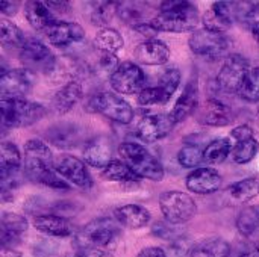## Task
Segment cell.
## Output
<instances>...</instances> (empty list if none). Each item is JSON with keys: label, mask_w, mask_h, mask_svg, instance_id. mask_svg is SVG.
<instances>
[{"label": "cell", "mask_w": 259, "mask_h": 257, "mask_svg": "<svg viewBox=\"0 0 259 257\" xmlns=\"http://www.w3.org/2000/svg\"><path fill=\"white\" fill-rule=\"evenodd\" d=\"M33 73L26 68L9 70L0 76L2 100L23 98L33 86Z\"/></svg>", "instance_id": "obj_14"}, {"label": "cell", "mask_w": 259, "mask_h": 257, "mask_svg": "<svg viewBox=\"0 0 259 257\" xmlns=\"http://www.w3.org/2000/svg\"><path fill=\"white\" fill-rule=\"evenodd\" d=\"M27 230V221L18 214L5 212L0 221V244L2 248H14L20 244L23 233Z\"/></svg>", "instance_id": "obj_18"}, {"label": "cell", "mask_w": 259, "mask_h": 257, "mask_svg": "<svg viewBox=\"0 0 259 257\" xmlns=\"http://www.w3.org/2000/svg\"><path fill=\"white\" fill-rule=\"evenodd\" d=\"M2 126L6 129H21L38 123L46 115V108L41 103L24 98L2 100Z\"/></svg>", "instance_id": "obj_4"}, {"label": "cell", "mask_w": 259, "mask_h": 257, "mask_svg": "<svg viewBox=\"0 0 259 257\" xmlns=\"http://www.w3.org/2000/svg\"><path fill=\"white\" fill-rule=\"evenodd\" d=\"M138 105L140 106H153V105H165V97L164 92L161 91L159 86H149L144 88L138 94Z\"/></svg>", "instance_id": "obj_42"}, {"label": "cell", "mask_w": 259, "mask_h": 257, "mask_svg": "<svg viewBox=\"0 0 259 257\" xmlns=\"http://www.w3.org/2000/svg\"><path fill=\"white\" fill-rule=\"evenodd\" d=\"M55 170L52 150L41 139H29L24 145V176L41 183V180Z\"/></svg>", "instance_id": "obj_6"}, {"label": "cell", "mask_w": 259, "mask_h": 257, "mask_svg": "<svg viewBox=\"0 0 259 257\" xmlns=\"http://www.w3.org/2000/svg\"><path fill=\"white\" fill-rule=\"evenodd\" d=\"M117 15L120 17V20L123 23L131 24L132 27L146 24V23H152V20L156 17L152 14V8H149L147 3H141V2L120 3Z\"/></svg>", "instance_id": "obj_26"}, {"label": "cell", "mask_w": 259, "mask_h": 257, "mask_svg": "<svg viewBox=\"0 0 259 257\" xmlns=\"http://www.w3.org/2000/svg\"><path fill=\"white\" fill-rule=\"evenodd\" d=\"M223 179L219 174V171H215L214 168L205 167V168H196L194 171H191L187 177V188L199 195H209L217 192L222 188Z\"/></svg>", "instance_id": "obj_17"}, {"label": "cell", "mask_w": 259, "mask_h": 257, "mask_svg": "<svg viewBox=\"0 0 259 257\" xmlns=\"http://www.w3.org/2000/svg\"><path fill=\"white\" fill-rule=\"evenodd\" d=\"M234 121L232 109L217 98L208 100L202 111V123L212 127H223Z\"/></svg>", "instance_id": "obj_27"}, {"label": "cell", "mask_w": 259, "mask_h": 257, "mask_svg": "<svg viewBox=\"0 0 259 257\" xmlns=\"http://www.w3.org/2000/svg\"><path fill=\"white\" fill-rule=\"evenodd\" d=\"M178 161L184 168H196L203 162V148L194 144H187L179 150Z\"/></svg>", "instance_id": "obj_39"}, {"label": "cell", "mask_w": 259, "mask_h": 257, "mask_svg": "<svg viewBox=\"0 0 259 257\" xmlns=\"http://www.w3.org/2000/svg\"><path fill=\"white\" fill-rule=\"evenodd\" d=\"M82 95H83V88H82L80 82L70 80L53 95L52 108L58 115L67 114L68 111H71L79 103Z\"/></svg>", "instance_id": "obj_23"}, {"label": "cell", "mask_w": 259, "mask_h": 257, "mask_svg": "<svg viewBox=\"0 0 259 257\" xmlns=\"http://www.w3.org/2000/svg\"><path fill=\"white\" fill-rule=\"evenodd\" d=\"M58 253V245L53 241H41L33 247L35 257H55Z\"/></svg>", "instance_id": "obj_45"}, {"label": "cell", "mask_w": 259, "mask_h": 257, "mask_svg": "<svg viewBox=\"0 0 259 257\" xmlns=\"http://www.w3.org/2000/svg\"><path fill=\"white\" fill-rule=\"evenodd\" d=\"M0 39H2V47L5 50H21V47L26 42V38L21 32L20 27H17L12 21L2 18L0 21Z\"/></svg>", "instance_id": "obj_32"}, {"label": "cell", "mask_w": 259, "mask_h": 257, "mask_svg": "<svg viewBox=\"0 0 259 257\" xmlns=\"http://www.w3.org/2000/svg\"><path fill=\"white\" fill-rule=\"evenodd\" d=\"M159 209L164 220L182 226L193 220L197 214V204L191 195L181 191H165L159 195Z\"/></svg>", "instance_id": "obj_7"}, {"label": "cell", "mask_w": 259, "mask_h": 257, "mask_svg": "<svg viewBox=\"0 0 259 257\" xmlns=\"http://www.w3.org/2000/svg\"><path fill=\"white\" fill-rule=\"evenodd\" d=\"M0 11H2L5 15L12 17V15H15V14H17V11H18V3H17V2H8V0H3V2L0 3Z\"/></svg>", "instance_id": "obj_50"}, {"label": "cell", "mask_w": 259, "mask_h": 257, "mask_svg": "<svg viewBox=\"0 0 259 257\" xmlns=\"http://www.w3.org/2000/svg\"><path fill=\"white\" fill-rule=\"evenodd\" d=\"M137 257H168V256H167V253H165L162 248H159V247H146V248H143V250L138 253V256Z\"/></svg>", "instance_id": "obj_48"}, {"label": "cell", "mask_w": 259, "mask_h": 257, "mask_svg": "<svg viewBox=\"0 0 259 257\" xmlns=\"http://www.w3.org/2000/svg\"><path fill=\"white\" fill-rule=\"evenodd\" d=\"M175 120L171 115L165 114H155V115H147L144 117L138 127H137V135L140 139L146 142H155L159 141L165 136H168L175 127Z\"/></svg>", "instance_id": "obj_15"}, {"label": "cell", "mask_w": 259, "mask_h": 257, "mask_svg": "<svg viewBox=\"0 0 259 257\" xmlns=\"http://www.w3.org/2000/svg\"><path fill=\"white\" fill-rule=\"evenodd\" d=\"M24 14H26V18H27L29 24L35 30L47 32L56 23L55 14L52 12L49 5L44 3V2H36V0L27 2L24 5Z\"/></svg>", "instance_id": "obj_25"}, {"label": "cell", "mask_w": 259, "mask_h": 257, "mask_svg": "<svg viewBox=\"0 0 259 257\" xmlns=\"http://www.w3.org/2000/svg\"><path fill=\"white\" fill-rule=\"evenodd\" d=\"M102 177L111 182H121V183H134L138 182V177L132 173V170L121 161H112L106 168L102 170Z\"/></svg>", "instance_id": "obj_35"}, {"label": "cell", "mask_w": 259, "mask_h": 257, "mask_svg": "<svg viewBox=\"0 0 259 257\" xmlns=\"http://www.w3.org/2000/svg\"><path fill=\"white\" fill-rule=\"evenodd\" d=\"M232 150V142L228 138L214 139L203 148V162L208 165H220L229 158Z\"/></svg>", "instance_id": "obj_31"}, {"label": "cell", "mask_w": 259, "mask_h": 257, "mask_svg": "<svg viewBox=\"0 0 259 257\" xmlns=\"http://www.w3.org/2000/svg\"><path fill=\"white\" fill-rule=\"evenodd\" d=\"M138 33L144 35V36H149L150 39H155L153 36L158 33V30L152 26V23H146V24H140V26H135L134 27Z\"/></svg>", "instance_id": "obj_49"}, {"label": "cell", "mask_w": 259, "mask_h": 257, "mask_svg": "<svg viewBox=\"0 0 259 257\" xmlns=\"http://www.w3.org/2000/svg\"><path fill=\"white\" fill-rule=\"evenodd\" d=\"M46 36L50 44L56 47H65L74 42H80L85 38V32L80 24L73 21H56L47 32Z\"/></svg>", "instance_id": "obj_20"}, {"label": "cell", "mask_w": 259, "mask_h": 257, "mask_svg": "<svg viewBox=\"0 0 259 257\" xmlns=\"http://www.w3.org/2000/svg\"><path fill=\"white\" fill-rule=\"evenodd\" d=\"M121 238V226L112 218H96L90 221L76 236V244L80 248L114 247Z\"/></svg>", "instance_id": "obj_3"}, {"label": "cell", "mask_w": 259, "mask_h": 257, "mask_svg": "<svg viewBox=\"0 0 259 257\" xmlns=\"http://www.w3.org/2000/svg\"><path fill=\"white\" fill-rule=\"evenodd\" d=\"M33 227L38 232L55 238H68L74 233V226L67 218L55 214L36 215L33 218Z\"/></svg>", "instance_id": "obj_21"}, {"label": "cell", "mask_w": 259, "mask_h": 257, "mask_svg": "<svg viewBox=\"0 0 259 257\" xmlns=\"http://www.w3.org/2000/svg\"><path fill=\"white\" fill-rule=\"evenodd\" d=\"M200 15L196 5L185 0H170L161 3V12L152 20L158 32L184 33L191 32L199 24Z\"/></svg>", "instance_id": "obj_1"}, {"label": "cell", "mask_w": 259, "mask_h": 257, "mask_svg": "<svg viewBox=\"0 0 259 257\" xmlns=\"http://www.w3.org/2000/svg\"><path fill=\"white\" fill-rule=\"evenodd\" d=\"M238 257H259V247L253 245V247H250V248L244 250L243 253H240Z\"/></svg>", "instance_id": "obj_52"}, {"label": "cell", "mask_w": 259, "mask_h": 257, "mask_svg": "<svg viewBox=\"0 0 259 257\" xmlns=\"http://www.w3.org/2000/svg\"><path fill=\"white\" fill-rule=\"evenodd\" d=\"M21 168V153L12 142L3 141L0 145V180L17 177Z\"/></svg>", "instance_id": "obj_28"}, {"label": "cell", "mask_w": 259, "mask_h": 257, "mask_svg": "<svg viewBox=\"0 0 259 257\" xmlns=\"http://www.w3.org/2000/svg\"><path fill=\"white\" fill-rule=\"evenodd\" d=\"M20 61L26 70L32 73H44L49 74L56 67V58L52 50L38 39H26L24 45L18 52Z\"/></svg>", "instance_id": "obj_9"}, {"label": "cell", "mask_w": 259, "mask_h": 257, "mask_svg": "<svg viewBox=\"0 0 259 257\" xmlns=\"http://www.w3.org/2000/svg\"><path fill=\"white\" fill-rule=\"evenodd\" d=\"M41 183L46 185V186H49V188H52V189H59V191H68V189H70V183H68L67 180H64V179L56 173V170L50 171V173L41 180Z\"/></svg>", "instance_id": "obj_44"}, {"label": "cell", "mask_w": 259, "mask_h": 257, "mask_svg": "<svg viewBox=\"0 0 259 257\" xmlns=\"http://www.w3.org/2000/svg\"><path fill=\"white\" fill-rule=\"evenodd\" d=\"M94 8L91 11V23L96 26H106L118 12V5L117 2H97L93 3Z\"/></svg>", "instance_id": "obj_36"}, {"label": "cell", "mask_w": 259, "mask_h": 257, "mask_svg": "<svg viewBox=\"0 0 259 257\" xmlns=\"http://www.w3.org/2000/svg\"><path fill=\"white\" fill-rule=\"evenodd\" d=\"M259 192V180L255 177L250 179H244L240 180L234 185H231L228 188V194L229 197L235 201V203H246L250 201L252 198H255Z\"/></svg>", "instance_id": "obj_34"}, {"label": "cell", "mask_w": 259, "mask_h": 257, "mask_svg": "<svg viewBox=\"0 0 259 257\" xmlns=\"http://www.w3.org/2000/svg\"><path fill=\"white\" fill-rule=\"evenodd\" d=\"M258 115H259V111H258Z\"/></svg>", "instance_id": "obj_54"}, {"label": "cell", "mask_w": 259, "mask_h": 257, "mask_svg": "<svg viewBox=\"0 0 259 257\" xmlns=\"http://www.w3.org/2000/svg\"><path fill=\"white\" fill-rule=\"evenodd\" d=\"M152 233L159 238V239H164V241H170V242H175L178 239H181L184 236V230L181 226H176V224H171L168 221H158L152 226Z\"/></svg>", "instance_id": "obj_40"}, {"label": "cell", "mask_w": 259, "mask_h": 257, "mask_svg": "<svg viewBox=\"0 0 259 257\" xmlns=\"http://www.w3.org/2000/svg\"><path fill=\"white\" fill-rule=\"evenodd\" d=\"M197 105H199V86H197L196 79H191L185 85L181 97L176 100L170 115L175 120V123L178 124V123L187 120L197 109Z\"/></svg>", "instance_id": "obj_22"}, {"label": "cell", "mask_w": 259, "mask_h": 257, "mask_svg": "<svg viewBox=\"0 0 259 257\" xmlns=\"http://www.w3.org/2000/svg\"><path fill=\"white\" fill-rule=\"evenodd\" d=\"M120 159L132 170L138 179L159 182L164 177V167L156 156L137 142H123L118 147Z\"/></svg>", "instance_id": "obj_2"}, {"label": "cell", "mask_w": 259, "mask_h": 257, "mask_svg": "<svg viewBox=\"0 0 259 257\" xmlns=\"http://www.w3.org/2000/svg\"><path fill=\"white\" fill-rule=\"evenodd\" d=\"M258 150L259 144L255 138L249 139V141L237 142L234 150H232V158L237 164L244 165V164H249L255 159V156L258 155Z\"/></svg>", "instance_id": "obj_38"}, {"label": "cell", "mask_w": 259, "mask_h": 257, "mask_svg": "<svg viewBox=\"0 0 259 257\" xmlns=\"http://www.w3.org/2000/svg\"><path fill=\"white\" fill-rule=\"evenodd\" d=\"M94 45L102 53H112L114 55L115 52H118L124 45V41H123V36L120 35L118 30H115L112 27H103L94 36Z\"/></svg>", "instance_id": "obj_33"}, {"label": "cell", "mask_w": 259, "mask_h": 257, "mask_svg": "<svg viewBox=\"0 0 259 257\" xmlns=\"http://www.w3.org/2000/svg\"><path fill=\"white\" fill-rule=\"evenodd\" d=\"M114 220L127 229H143L150 223V212L140 204H124L114 211Z\"/></svg>", "instance_id": "obj_24"}, {"label": "cell", "mask_w": 259, "mask_h": 257, "mask_svg": "<svg viewBox=\"0 0 259 257\" xmlns=\"http://www.w3.org/2000/svg\"><path fill=\"white\" fill-rule=\"evenodd\" d=\"M49 5V8L52 9V12L55 14V11H58V12H68L70 11V3L68 2H49L47 3Z\"/></svg>", "instance_id": "obj_51"}, {"label": "cell", "mask_w": 259, "mask_h": 257, "mask_svg": "<svg viewBox=\"0 0 259 257\" xmlns=\"http://www.w3.org/2000/svg\"><path fill=\"white\" fill-rule=\"evenodd\" d=\"M249 71V61L244 56L238 53L229 55L215 77L217 91L222 94H238Z\"/></svg>", "instance_id": "obj_8"}, {"label": "cell", "mask_w": 259, "mask_h": 257, "mask_svg": "<svg viewBox=\"0 0 259 257\" xmlns=\"http://www.w3.org/2000/svg\"><path fill=\"white\" fill-rule=\"evenodd\" d=\"M231 136L237 141V142H243V141H249V139H253V129L249 126V124H241L238 127H235L232 132H231Z\"/></svg>", "instance_id": "obj_46"}, {"label": "cell", "mask_w": 259, "mask_h": 257, "mask_svg": "<svg viewBox=\"0 0 259 257\" xmlns=\"http://www.w3.org/2000/svg\"><path fill=\"white\" fill-rule=\"evenodd\" d=\"M238 95L249 103L259 101V67L250 68L238 91Z\"/></svg>", "instance_id": "obj_37"}, {"label": "cell", "mask_w": 259, "mask_h": 257, "mask_svg": "<svg viewBox=\"0 0 259 257\" xmlns=\"http://www.w3.org/2000/svg\"><path fill=\"white\" fill-rule=\"evenodd\" d=\"M146 74L144 71L134 62H121L118 68L114 71V74L109 79L111 86L114 91L120 94H140L146 86Z\"/></svg>", "instance_id": "obj_12"}, {"label": "cell", "mask_w": 259, "mask_h": 257, "mask_svg": "<svg viewBox=\"0 0 259 257\" xmlns=\"http://www.w3.org/2000/svg\"><path fill=\"white\" fill-rule=\"evenodd\" d=\"M237 229L240 235L252 242L259 241V204L244 208L237 217Z\"/></svg>", "instance_id": "obj_29"}, {"label": "cell", "mask_w": 259, "mask_h": 257, "mask_svg": "<svg viewBox=\"0 0 259 257\" xmlns=\"http://www.w3.org/2000/svg\"><path fill=\"white\" fill-rule=\"evenodd\" d=\"M181 79H182V74H181V71L178 68H170L162 74L161 82H159V88L164 92V97H165L167 103L170 101V98L176 92V89H178V86L181 83Z\"/></svg>", "instance_id": "obj_41"}, {"label": "cell", "mask_w": 259, "mask_h": 257, "mask_svg": "<svg viewBox=\"0 0 259 257\" xmlns=\"http://www.w3.org/2000/svg\"><path fill=\"white\" fill-rule=\"evenodd\" d=\"M112 141L106 135H99L87 141L82 148V158L85 164L94 168H106L112 162Z\"/></svg>", "instance_id": "obj_16"}, {"label": "cell", "mask_w": 259, "mask_h": 257, "mask_svg": "<svg viewBox=\"0 0 259 257\" xmlns=\"http://www.w3.org/2000/svg\"><path fill=\"white\" fill-rule=\"evenodd\" d=\"M194 244H191L185 236L181 239L171 242L170 245V257H190V253L193 250Z\"/></svg>", "instance_id": "obj_43"}, {"label": "cell", "mask_w": 259, "mask_h": 257, "mask_svg": "<svg viewBox=\"0 0 259 257\" xmlns=\"http://www.w3.org/2000/svg\"><path fill=\"white\" fill-rule=\"evenodd\" d=\"M188 45L191 52L197 56L206 59H219L228 52L231 39L226 36V33H217L208 29H202L191 33Z\"/></svg>", "instance_id": "obj_10"}, {"label": "cell", "mask_w": 259, "mask_h": 257, "mask_svg": "<svg viewBox=\"0 0 259 257\" xmlns=\"http://www.w3.org/2000/svg\"><path fill=\"white\" fill-rule=\"evenodd\" d=\"M44 138L49 144L59 150H71L79 147L80 144H87V130L85 127L76 124V123H68V121H61L53 126H50L44 132Z\"/></svg>", "instance_id": "obj_11"}, {"label": "cell", "mask_w": 259, "mask_h": 257, "mask_svg": "<svg viewBox=\"0 0 259 257\" xmlns=\"http://www.w3.org/2000/svg\"><path fill=\"white\" fill-rule=\"evenodd\" d=\"M134 58L143 65H164L170 59V48L164 41L147 39L135 47Z\"/></svg>", "instance_id": "obj_19"}, {"label": "cell", "mask_w": 259, "mask_h": 257, "mask_svg": "<svg viewBox=\"0 0 259 257\" xmlns=\"http://www.w3.org/2000/svg\"><path fill=\"white\" fill-rule=\"evenodd\" d=\"M232 248L223 238H208L194 244L190 257H231Z\"/></svg>", "instance_id": "obj_30"}, {"label": "cell", "mask_w": 259, "mask_h": 257, "mask_svg": "<svg viewBox=\"0 0 259 257\" xmlns=\"http://www.w3.org/2000/svg\"><path fill=\"white\" fill-rule=\"evenodd\" d=\"M85 109L93 114H100L118 124H129L134 120L132 106L115 92H99L93 95L87 101Z\"/></svg>", "instance_id": "obj_5"}, {"label": "cell", "mask_w": 259, "mask_h": 257, "mask_svg": "<svg viewBox=\"0 0 259 257\" xmlns=\"http://www.w3.org/2000/svg\"><path fill=\"white\" fill-rule=\"evenodd\" d=\"M74 257H114L112 253L102 248H80Z\"/></svg>", "instance_id": "obj_47"}, {"label": "cell", "mask_w": 259, "mask_h": 257, "mask_svg": "<svg viewBox=\"0 0 259 257\" xmlns=\"http://www.w3.org/2000/svg\"><path fill=\"white\" fill-rule=\"evenodd\" d=\"M55 170L56 173L67 180L68 183L79 186L82 189H90L93 186L91 174L80 159L71 155H62L55 161Z\"/></svg>", "instance_id": "obj_13"}, {"label": "cell", "mask_w": 259, "mask_h": 257, "mask_svg": "<svg viewBox=\"0 0 259 257\" xmlns=\"http://www.w3.org/2000/svg\"><path fill=\"white\" fill-rule=\"evenodd\" d=\"M0 257H21V254L18 251H15L14 248H2Z\"/></svg>", "instance_id": "obj_53"}]
</instances>
